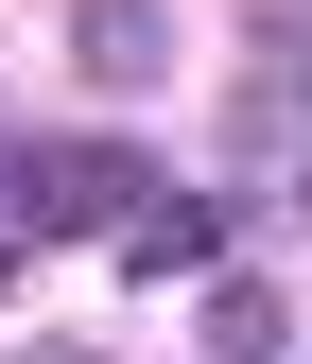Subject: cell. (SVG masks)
<instances>
[{"label":"cell","instance_id":"obj_1","mask_svg":"<svg viewBox=\"0 0 312 364\" xmlns=\"http://www.w3.org/2000/svg\"><path fill=\"white\" fill-rule=\"evenodd\" d=\"M18 243H70V225H122L139 208V139H18Z\"/></svg>","mask_w":312,"mask_h":364},{"label":"cell","instance_id":"obj_2","mask_svg":"<svg viewBox=\"0 0 312 364\" xmlns=\"http://www.w3.org/2000/svg\"><path fill=\"white\" fill-rule=\"evenodd\" d=\"M70 70L139 105V87H173V18H156V0H70Z\"/></svg>","mask_w":312,"mask_h":364},{"label":"cell","instance_id":"obj_3","mask_svg":"<svg viewBox=\"0 0 312 364\" xmlns=\"http://www.w3.org/2000/svg\"><path fill=\"white\" fill-rule=\"evenodd\" d=\"M226 243H243V208H226V191H173V208H139V243H122V260H139V278H208Z\"/></svg>","mask_w":312,"mask_h":364},{"label":"cell","instance_id":"obj_4","mask_svg":"<svg viewBox=\"0 0 312 364\" xmlns=\"http://www.w3.org/2000/svg\"><path fill=\"white\" fill-rule=\"evenodd\" d=\"M295 347V312L260 295V278H208V364H278Z\"/></svg>","mask_w":312,"mask_h":364},{"label":"cell","instance_id":"obj_5","mask_svg":"<svg viewBox=\"0 0 312 364\" xmlns=\"http://www.w3.org/2000/svg\"><path fill=\"white\" fill-rule=\"evenodd\" d=\"M35 364H87V347H35Z\"/></svg>","mask_w":312,"mask_h":364}]
</instances>
